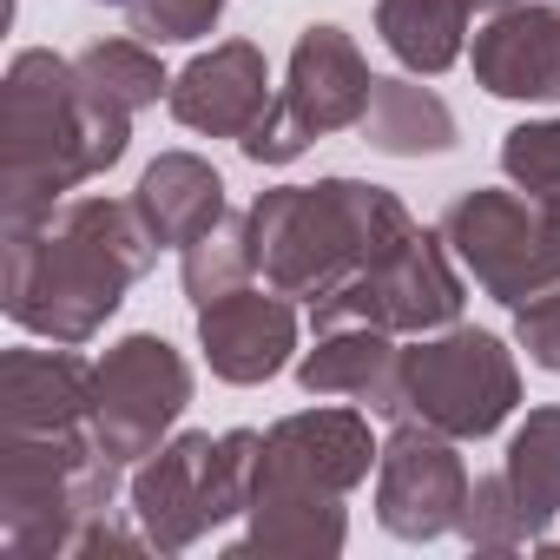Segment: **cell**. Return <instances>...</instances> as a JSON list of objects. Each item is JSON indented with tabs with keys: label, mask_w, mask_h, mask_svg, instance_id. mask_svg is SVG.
<instances>
[{
	"label": "cell",
	"mask_w": 560,
	"mask_h": 560,
	"mask_svg": "<svg viewBox=\"0 0 560 560\" xmlns=\"http://www.w3.org/2000/svg\"><path fill=\"white\" fill-rule=\"evenodd\" d=\"M159 237L145 231L139 205L80 198L73 211L47 218V231L21 224L8 237V311L54 343H86L113 311L119 291L152 264Z\"/></svg>",
	"instance_id": "cell-1"
},
{
	"label": "cell",
	"mask_w": 560,
	"mask_h": 560,
	"mask_svg": "<svg viewBox=\"0 0 560 560\" xmlns=\"http://www.w3.org/2000/svg\"><path fill=\"white\" fill-rule=\"evenodd\" d=\"M257 448H264V435H250V429H237L224 442L185 435V442L159 448L152 468H139V481H132V501H139V521L152 527V540L191 547L211 521L250 508L257 501Z\"/></svg>",
	"instance_id": "cell-4"
},
{
	"label": "cell",
	"mask_w": 560,
	"mask_h": 560,
	"mask_svg": "<svg viewBox=\"0 0 560 560\" xmlns=\"http://www.w3.org/2000/svg\"><path fill=\"white\" fill-rule=\"evenodd\" d=\"M126 119L106 106L80 67L54 54H21L8 73V224L54 218V198L106 172L126 152Z\"/></svg>",
	"instance_id": "cell-2"
},
{
	"label": "cell",
	"mask_w": 560,
	"mask_h": 560,
	"mask_svg": "<svg viewBox=\"0 0 560 560\" xmlns=\"http://www.w3.org/2000/svg\"><path fill=\"white\" fill-rule=\"evenodd\" d=\"M475 73L501 100H560V8H508L475 40Z\"/></svg>",
	"instance_id": "cell-14"
},
{
	"label": "cell",
	"mask_w": 560,
	"mask_h": 560,
	"mask_svg": "<svg viewBox=\"0 0 560 560\" xmlns=\"http://www.w3.org/2000/svg\"><path fill=\"white\" fill-rule=\"evenodd\" d=\"M468 488H475L468 468L455 462V448L442 435H429V422L402 429L383 448V527L402 540H429V534L462 527Z\"/></svg>",
	"instance_id": "cell-11"
},
{
	"label": "cell",
	"mask_w": 560,
	"mask_h": 560,
	"mask_svg": "<svg viewBox=\"0 0 560 560\" xmlns=\"http://www.w3.org/2000/svg\"><path fill=\"white\" fill-rule=\"evenodd\" d=\"M139 218H145V231L159 237V244H191V237H205L211 224H224V185H218V172L205 165V159H191V152H165L145 178H139Z\"/></svg>",
	"instance_id": "cell-16"
},
{
	"label": "cell",
	"mask_w": 560,
	"mask_h": 560,
	"mask_svg": "<svg viewBox=\"0 0 560 560\" xmlns=\"http://www.w3.org/2000/svg\"><path fill=\"white\" fill-rule=\"evenodd\" d=\"M250 257L277 291L291 298H330L343 291L357 270L383 264L389 250H402L416 237L409 211L376 191V185H291L250 205Z\"/></svg>",
	"instance_id": "cell-3"
},
{
	"label": "cell",
	"mask_w": 560,
	"mask_h": 560,
	"mask_svg": "<svg viewBox=\"0 0 560 560\" xmlns=\"http://www.w3.org/2000/svg\"><path fill=\"white\" fill-rule=\"evenodd\" d=\"M396 363L402 357L389 350V337L357 324V330H343V337H330L324 350L304 357V389H317V396H363L370 409L396 416Z\"/></svg>",
	"instance_id": "cell-17"
},
{
	"label": "cell",
	"mask_w": 560,
	"mask_h": 560,
	"mask_svg": "<svg viewBox=\"0 0 560 560\" xmlns=\"http://www.w3.org/2000/svg\"><path fill=\"white\" fill-rule=\"evenodd\" d=\"M224 0H126V14H132V34L165 47V40H198L211 34Z\"/></svg>",
	"instance_id": "cell-24"
},
{
	"label": "cell",
	"mask_w": 560,
	"mask_h": 560,
	"mask_svg": "<svg viewBox=\"0 0 560 560\" xmlns=\"http://www.w3.org/2000/svg\"><path fill=\"white\" fill-rule=\"evenodd\" d=\"M442 237L462 250L475 284H488L501 304H534L560 291V211L553 205H521L508 191H475L442 218Z\"/></svg>",
	"instance_id": "cell-5"
},
{
	"label": "cell",
	"mask_w": 560,
	"mask_h": 560,
	"mask_svg": "<svg viewBox=\"0 0 560 560\" xmlns=\"http://www.w3.org/2000/svg\"><path fill=\"white\" fill-rule=\"evenodd\" d=\"M0 402H8V435L73 429L80 416H93V370L60 350H8Z\"/></svg>",
	"instance_id": "cell-15"
},
{
	"label": "cell",
	"mask_w": 560,
	"mask_h": 560,
	"mask_svg": "<svg viewBox=\"0 0 560 560\" xmlns=\"http://www.w3.org/2000/svg\"><path fill=\"white\" fill-rule=\"evenodd\" d=\"M521 343H527V357H534V363L560 370V291H547V298L521 304Z\"/></svg>",
	"instance_id": "cell-25"
},
{
	"label": "cell",
	"mask_w": 560,
	"mask_h": 560,
	"mask_svg": "<svg viewBox=\"0 0 560 560\" xmlns=\"http://www.w3.org/2000/svg\"><path fill=\"white\" fill-rule=\"evenodd\" d=\"M370 93H376V80H370L363 54L350 47V34L311 27V34L298 40V54H291V86L277 93V100L264 106V119L244 132V152H250L257 165H284V159H298L317 132H337V126L363 119V113H370Z\"/></svg>",
	"instance_id": "cell-6"
},
{
	"label": "cell",
	"mask_w": 560,
	"mask_h": 560,
	"mask_svg": "<svg viewBox=\"0 0 560 560\" xmlns=\"http://www.w3.org/2000/svg\"><path fill=\"white\" fill-rule=\"evenodd\" d=\"M501 165H508V178H514L534 205H553V211H560V119L508 132Z\"/></svg>",
	"instance_id": "cell-23"
},
{
	"label": "cell",
	"mask_w": 560,
	"mask_h": 560,
	"mask_svg": "<svg viewBox=\"0 0 560 560\" xmlns=\"http://www.w3.org/2000/svg\"><path fill=\"white\" fill-rule=\"evenodd\" d=\"M468 8H488V14H508V8H527V0H468Z\"/></svg>",
	"instance_id": "cell-26"
},
{
	"label": "cell",
	"mask_w": 560,
	"mask_h": 560,
	"mask_svg": "<svg viewBox=\"0 0 560 560\" xmlns=\"http://www.w3.org/2000/svg\"><path fill=\"white\" fill-rule=\"evenodd\" d=\"M501 488H508V501H514L521 534H540V527L560 514V409L527 416V429H521L514 448H508Z\"/></svg>",
	"instance_id": "cell-18"
},
{
	"label": "cell",
	"mask_w": 560,
	"mask_h": 560,
	"mask_svg": "<svg viewBox=\"0 0 560 560\" xmlns=\"http://www.w3.org/2000/svg\"><path fill=\"white\" fill-rule=\"evenodd\" d=\"M198 337L211 350V370L224 383H264L284 370L291 343H298V311L284 298H264V291H224L198 311Z\"/></svg>",
	"instance_id": "cell-12"
},
{
	"label": "cell",
	"mask_w": 560,
	"mask_h": 560,
	"mask_svg": "<svg viewBox=\"0 0 560 560\" xmlns=\"http://www.w3.org/2000/svg\"><path fill=\"white\" fill-rule=\"evenodd\" d=\"M376 462L363 416L350 409H317V416H291L277 422L257 448V501H311V508H337V494L350 481H363Z\"/></svg>",
	"instance_id": "cell-8"
},
{
	"label": "cell",
	"mask_w": 560,
	"mask_h": 560,
	"mask_svg": "<svg viewBox=\"0 0 560 560\" xmlns=\"http://www.w3.org/2000/svg\"><path fill=\"white\" fill-rule=\"evenodd\" d=\"M119 8H126V0H119Z\"/></svg>",
	"instance_id": "cell-27"
},
{
	"label": "cell",
	"mask_w": 560,
	"mask_h": 560,
	"mask_svg": "<svg viewBox=\"0 0 560 560\" xmlns=\"http://www.w3.org/2000/svg\"><path fill=\"white\" fill-rule=\"evenodd\" d=\"M376 27L389 40V54L416 73H442L462 60V34H468V0H383Z\"/></svg>",
	"instance_id": "cell-19"
},
{
	"label": "cell",
	"mask_w": 560,
	"mask_h": 560,
	"mask_svg": "<svg viewBox=\"0 0 560 560\" xmlns=\"http://www.w3.org/2000/svg\"><path fill=\"white\" fill-rule=\"evenodd\" d=\"M402 409L442 435H488L514 409V363L481 330L422 343L396 363V416Z\"/></svg>",
	"instance_id": "cell-7"
},
{
	"label": "cell",
	"mask_w": 560,
	"mask_h": 560,
	"mask_svg": "<svg viewBox=\"0 0 560 560\" xmlns=\"http://www.w3.org/2000/svg\"><path fill=\"white\" fill-rule=\"evenodd\" d=\"M363 132H370V145L402 152V159H416V152H448V145H455L448 106H442L429 86H409V80H376L370 113H363Z\"/></svg>",
	"instance_id": "cell-20"
},
{
	"label": "cell",
	"mask_w": 560,
	"mask_h": 560,
	"mask_svg": "<svg viewBox=\"0 0 560 560\" xmlns=\"http://www.w3.org/2000/svg\"><path fill=\"white\" fill-rule=\"evenodd\" d=\"M185 396H191V370L178 363V350L159 337H126L93 370V442L113 462H132L165 435Z\"/></svg>",
	"instance_id": "cell-9"
},
{
	"label": "cell",
	"mask_w": 560,
	"mask_h": 560,
	"mask_svg": "<svg viewBox=\"0 0 560 560\" xmlns=\"http://www.w3.org/2000/svg\"><path fill=\"white\" fill-rule=\"evenodd\" d=\"M73 67H80V80H86V86H93L106 106H119V113H139V106H152V100H159V86H165L159 60H152L145 47H132V40L86 47Z\"/></svg>",
	"instance_id": "cell-21"
},
{
	"label": "cell",
	"mask_w": 560,
	"mask_h": 560,
	"mask_svg": "<svg viewBox=\"0 0 560 560\" xmlns=\"http://www.w3.org/2000/svg\"><path fill=\"white\" fill-rule=\"evenodd\" d=\"M462 311V284L455 270L442 264L435 237H409L402 250H389L383 264L357 270L343 291L317 298V324L324 330H343V324H370V330H429V324H448Z\"/></svg>",
	"instance_id": "cell-10"
},
{
	"label": "cell",
	"mask_w": 560,
	"mask_h": 560,
	"mask_svg": "<svg viewBox=\"0 0 560 560\" xmlns=\"http://www.w3.org/2000/svg\"><path fill=\"white\" fill-rule=\"evenodd\" d=\"M264 54L231 40L205 60H191L172 86V119L191 126V132H211V139H244L257 119H264Z\"/></svg>",
	"instance_id": "cell-13"
},
{
	"label": "cell",
	"mask_w": 560,
	"mask_h": 560,
	"mask_svg": "<svg viewBox=\"0 0 560 560\" xmlns=\"http://www.w3.org/2000/svg\"><path fill=\"white\" fill-rule=\"evenodd\" d=\"M244 270H257V257H250V224H244V218L211 224L205 237L185 244V291L198 298V311H205L211 298L237 291V277H244Z\"/></svg>",
	"instance_id": "cell-22"
}]
</instances>
